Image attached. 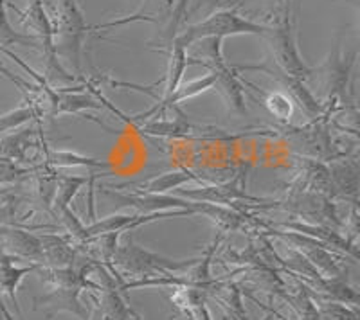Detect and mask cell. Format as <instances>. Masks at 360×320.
<instances>
[{
	"label": "cell",
	"mask_w": 360,
	"mask_h": 320,
	"mask_svg": "<svg viewBox=\"0 0 360 320\" xmlns=\"http://www.w3.org/2000/svg\"><path fill=\"white\" fill-rule=\"evenodd\" d=\"M266 31L269 29L263 27V25L240 18L234 13L221 11L198 22V24L189 25L184 33L175 40V47L186 49V47L191 46L193 41L204 40V38H218V40H221V38L234 36V34H265Z\"/></svg>",
	"instance_id": "obj_1"
},
{
	"label": "cell",
	"mask_w": 360,
	"mask_h": 320,
	"mask_svg": "<svg viewBox=\"0 0 360 320\" xmlns=\"http://www.w3.org/2000/svg\"><path fill=\"white\" fill-rule=\"evenodd\" d=\"M56 31L54 33H62L65 40V51L74 60L76 67H79L78 53H79V41H82L83 33H85V22L83 15L79 11L76 0H56Z\"/></svg>",
	"instance_id": "obj_2"
},
{
	"label": "cell",
	"mask_w": 360,
	"mask_h": 320,
	"mask_svg": "<svg viewBox=\"0 0 360 320\" xmlns=\"http://www.w3.org/2000/svg\"><path fill=\"white\" fill-rule=\"evenodd\" d=\"M272 41H274V51L276 56H278V62L283 69L294 76L307 74V67H304L303 60H299L297 49H295L294 40H292L290 22H283L281 27L274 33Z\"/></svg>",
	"instance_id": "obj_3"
},
{
	"label": "cell",
	"mask_w": 360,
	"mask_h": 320,
	"mask_svg": "<svg viewBox=\"0 0 360 320\" xmlns=\"http://www.w3.org/2000/svg\"><path fill=\"white\" fill-rule=\"evenodd\" d=\"M13 259L8 255H0V293H6V295L11 297L13 306L18 309L17 306V297H15V290H17L18 283L24 277L27 272L33 270L31 268H15V265L11 263Z\"/></svg>",
	"instance_id": "obj_4"
},
{
	"label": "cell",
	"mask_w": 360,
	"mask_h": 320,
	"mask_svg": "<svg viewBox=\"0 0 360 320\" xmlns=\"http://www.w3.org/2000/svg\"><path fill=\"white\" fill-rule=\"evenodd\" d=\"M0 40L13 41V44H24V46H33L34 41L31 38H25L22 34H17L9 25L8 18L4 13V0H0Z\"/></svg>",
	"instance_id": "obj_5"
},
{
	"label": "cell",
	"mask_w": 360,
	"mask_h": 320,
	"mask_svg": "<svg viewBox=\"0 0 360 320\" xmlns=\"http://www.w3.org/2000/svg\"><path fill=\"white\" fill-rule=\"evenodd\" d=\"M266 103H269L270 110L274 112V114L278 115V117H283V119H285V117H288V115L292 114L290 101H288V99L285 98V95H281V94L270 95Z\"/></svg>",
	"instance_id": "obj_6"
}]
</instances>
